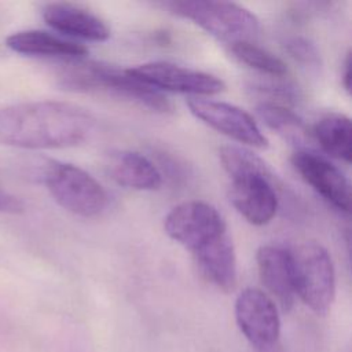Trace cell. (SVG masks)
<instances>
[{
    "instance_id": "30bf717a",
    "label": "cell",
    "mask_w": 352,
    "mask_h": 352,
    "mask_svg": "<svg viewBox=\"0 0 352 352\" xmlns=\"http://www.w3.org/2000/svg\"><path fill=\"white\" fill-rule=\"evenodd\" d=\"M292 165L329 205L345 214L349 213L351 184L340 168L322 154L308 148H298L292 155Z\"/></svg>"
},
{
    "instance_id": "8992f818",
    "label": "cell",
    "mask_w": 352,
    "mask_h": 352,
    "mask_svg": "<svg viewBox=\"0 0 352 352\" xmlns=\"http://www.w3.org/2000/svg\"><path fill=\"white\" fill-rule=\"evenodd\" d=\"M164 230L170 239L191 253L227 232L220 212L205 201L191 199L173 206L164 219Z\"/></svg>"
},
{
    "instance_id": "603a6c76",
    "label": "cell",
    "mask_w": 352,
    "mask_h": 352,
    "mask_svg": "<svg viewBox=\"0 0 352 352\" xmlns=\"http://www.w3.org/2000/svg\"><path fill=\"white\" fill-rule=\"evenodd\" d=\"M341 82L346 92L351 89V51L346 52L344 63H342V74H341Z\"/></svg>"
},
{
    "instance_id": "3957f363",
    "label": "cell",
    "mask_w": 352,
    "mask_h": 352,
    "mask_svg": "<svg viewBox=\"0 0 352 352\" xmlns=\"http://www.w3.org/2000/svg\"><path fill=\"white\" fill-rule=\"evenodd\" d=\"M289 261L294 294L315 314H327L336 294V271L326 248L302 242L289 250Z\"/></svg>"
},
{
    "instance_id": "9a60e30c",
    "label": "cell",
    "mask_w": 352,
    "mask_h": 352,
    "mask_svg": "<svg viewBox=\"0 0 352 352\" xmlns=\"http://www.w3.org/2000/svg\"><path fill=\"white\" fill-rule=\"evenodd\" d=\"M202 275L216 287L230 292L236 285V256L228 232L212 239L192 252Z\"/></svg>"
},
{
    "instance_id": "7402d4cb",
    "label": "cell",
    "mask_w": 352,
    "mask_h": 352,
    "mask_svg": "<svg viewBox=\"0 0 352 352\" xmlns=\"http://www.w3.org/2000/svg\"><path fill=\"white\" fill-rule=\"evenodd\" d=\"M23 209L25 205L16 195L0 187V214H19Z\"/></svg>"
},
{
    "instance_id": "277c9868",
    "label": "cell",
    "mask_w": 352,
    "mask_h": 352,
    "mask_svg": "<svg viewBox=\"0 0 352 352\" xmlns=\"http://www.w3.org/2000/svg\"><path fill=\"white\" fill-rule=\"evenodd\" d=\"M40 177L56 204L76 216L95 217L107 206L109 197L103 186L77 165L45 161Z\"/></svg>"
},
{
    "instance_id": "ffe728a7",
    "label": "cell",
    "mask_w": 352,
    "mask_h": 352,
    "mask_svg": "<svg viewBox=\"0 0 352 352\" xmlns=\"http://www.w3.org/2000/svg\"><path fill=\"white\" fill-rule=\"evenodd\" d=\"M249 89L254 96L260 99V102L265 103H276L289 106L298 99V92L290 84L283 82H254L249 85Z\"/></svg>"
},
{
    "instance_id": "5b68a950",
    "label": "cell",
    "mask_w": 352,
    "mask_h": 352,
    "mask_svg": "<svg viewBox=\"0 0 352 352\" xmlns=\"http://www.w3.org/2000/svg\"><path fill=\"white\" fill-rule=\"evenodd\" d=\"M165 6L173 14L192 21L206 33L230 45L250 41L260 29L257 16L232 1L180 0Z\"/></svg>"
},
{
    "instance_id": "ba28073f",
    "label": "cell",
    "mask_w": 352,
    "mask_h": 352,
    "mask_svg": "<svg viewBox=\"0 0 352 352\" xmlns=\"http://www.w3.org/2000/svg\"><path fill=\"white\" fill-rule=\"evenodd\" d=\"M187 107L197 120L241 144L254 148L268 146V139L256 120L235 104L209 98H190Z\"/></svg>"
},
{
    "instance_id": "44dd1931",
    "label": "cell",
    "mask_w": 352,
    "mask_h": 352,
    "mask_svg": "<svg viewBox=\"0 0 352 352\" xmlns=\"http://www.w3.org/2000/svg\"><path fill=\"white\" fill-rule=\"evenodd\" d=\"M285 51L300 65L309 70H318L322 65L316 45L302 36H290L283 43Z\"/></svg>"
},
{
    "instance_id": "7c38bea8",
    "label": "cell",
    "mask_w": 352,
    "mask_h": 352,
    "mask_svg": "<svg viewBox=\"0 0 352 352\" xmlns=\"http://www.w3.org/2000/svg\"><path fill=\"white\" fill-rule=\"evenodd\" d=\"M45 23L58 33L84 41L109 40L110 29L96 14L70 3H50L41 11Z\"/></svg>"
},
{
    "instance_id": "d6986e66",
    "label": "cell",
    "mask_w": 352,
    "mask_h": 352,
    "mask_svg": "<svg viewBox=\"0 0 352 352\" xmlns=\"http://www.w3.org/2000/svg\"><path fill=\"white\" fill-rule=\"evenodd\" d=\"M231 55L242 65L274 78L285 77L287 74L286 63L271 51L253 44L252 41H242L230 45Z\"/></svg>"
},
{
    "instance_id": "ac0fdd59",
    "label": "cell",
    "mask_w": 352,
    "mask_h": 352,
    "mask_svg": "<svg viewBox=\"0 0 352 352\" xmlns=\"http://www.w3.org/2000/svg\"><path fill=\"white\" fill-rule=\"evenodd\" d=\"M256 113L270 129L290 143L301 144L308 136L304 121L289 106L258 102Z\"/></svg>"
},
{
    "instance_id": "cb8c5ba5",
    "label": "cell",
    "mask_w": 352,
    "mask_h": 352,
    "mask_svg": "<svg viewBox=\"0 0 352 352\" xmlns=\"http://www.w3.org/2000/svg\"><path fill=\"white\" fill-rule=\"evenodd\" d=\"M256 352H282L280 349V345L279 342L271 345V346H265V348H261V349H256Z\"/></svg>"
},
{
    "instance_id": "6da1fadb",
    "label": "cell",
    "mask_w": 352,
    "mask_h": 352,
    "mask_svg": "<svg viewBox=\"0 0 352 352\" xmlns=\"http://www.w3.org/2000/svg\"><path fill=\"white\" fill-rule=\"evenodd\" d=\"M96 126L84 107L62 100H33L0 109V144L48 150L87 142Z\"/></svg>"
},
{
    "instance_id": "9c48e42d",
    "label": "cell",
    "mask_w": 352,
    "mask_h": 352,
    "mask_svg": "<svg viewBox=\"0 0 352 352\" xmlns=\"http://www.w3.org/2000/svg\"><path fill=\"white\" fill-rule=\"evenodd\" d=\"M234 312L241 333L256 349L279 342L278 308L265 292L256 287L243 289L235 300Z\"/></svg>"
},
{
    "instance_id": "2e32d148",
    "label": "cell",
    "mask_w": 352,
    "mask_h": 352,
    "mask_svg": "<svg viewBox=\"0 0 352 352\" xmlns=\"http://www.w3.org/2000/svg\"><path fill=\"white\" fill-rule=\"evenodd\" d=\"M260 279L283 311L294 302V289L289 261V250L276 245H263L256 252ZM271 297V298H272Z\"/></svg>"
},
{
    "instance_id": "5bb4252c",
    "label": "cell",
    "mask_w": 352,
    "mask_h": 352,
    "mask_svg": "<svg viewBox=\"0 0 352 352\" xmlns=\"http://www.w3.org/2000/svg\"><path fill=\"white\" fill-rule=\"evenodd\" d=\"M111 179L131 190L154 191L162 186L158 166L144 154L132 150H114L106 162Z\"/></svg>"
},
{
    "instance_id": "7a4b0ae2",
    "label": "cell",
    "mask_w": 352,
    "mask_h": 352,
    "mask_svg": "<svg viewBox=\"0 0 352 352\" xmlns=\"http://www.w3.org/2000/svg\"><path fill=\"white\" fill-rule=\"evenodd\" d=\"M58 80L69 91L103 92L157 113L172 110L170 102L162 92L135 78L126 69H118L107 63L76 59L60 70Z\"/></svg>"
},
{
    "instance_id": "4fadbf2b",
    "label": "cell",
    "mask_w": 352,
    "mask_h": 352,
    "mask_svg": "<svg viewBox=\"0 0 352 352\" xmlns=\"http://www.w3.org/2000/svg\"><path fill=\"white\" fill-rule=\"evenodd\" d=\"M6 45L16 54L37 58L76 60L88 54V48L76 40L37 29L19 30L10 34L6 38Z\"/></svg>"
},
{
    "instance_id": "e0dca14e",
    "label": "cell",
    "mask_w": 352,
    "mask_h": 352,
    "mask_svg": "<svg viewBox=\"0 0 352 352\" xmlns=\"http://www.w3.org/2000/svg\"><path fill=\"white\" fill-rule=\"evenodd\" d=\"M312 135L320 148L331 158L344 164L352 160V126L345 114L331 113L322 117L314 126Z\"/></svg>"
},
{
    "instance_id": "52a82bcc",
    "label": "cell",
    "mask_w": 352,
    "mask_h": 352,
    "mask_svg": "<svg viewBox=\"0 0 352 352\" xmlns=\"http://www.w3.org/2000/svg\"><path fill=\"white\" fill-rule=\"evenodd\" d=\"M126 72L160 92L168 91L205 98L226 89V82L214 74L166 60L146 62L128 67Z\"/></svg>"
},
{
    "instance_id": "8fae6325",
    "label": "cell",
    "mask_w": 352,
    "mask_h": 352,
    "mask_svg": "<svg viewBox=\"0 0 352 352\" xmlns=\"http://www.w3.org/2000/svg\"><path fill=\"white\" fill-rule=\"evenodd\" d=\"M276 177L271 172L248 173L231 179L228 198L235 210L253 226H265L276 214Z\"/></svg>"
}]
</instances>
